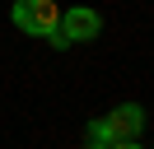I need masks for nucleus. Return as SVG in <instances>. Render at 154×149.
Instances as JSON below:
<instances>
[{"mask_svg": "<svg viewBox=\"0 0 154 149\" xmlns=\"http://www.w3.org/2000/svg\"><path fill=\"white\" fill-rule=\"evenodd\" d=\"M84 144H89V149H112V130H107V121H103V117L84 126Z\"/></svg>", "mask_w": 154, "mask_h": 149, "instance_id": "4", "label": "nucleus"}, {"mask_svg": "<svg viewBox=\"0 0 154 149\" xmlns=\"http://www.w3.org/2000/svg\"><path fill=\"white\" fill-rule=\"evenodd\" d=\"M61 33L70 37V47L75 42H94L98 33H103V14L89 5H66L61 9Z\"/></svg>", "mask_w": 154, "mask_h": 149, "instance_id": "3", "label": "nucleus"}, {"mask_svg": "<svg viewBox=\"0 0 154 149\" xmlns=\"http://www.w3.org/2000/svg\"><path fill=\"white\" fill-rule=\"evenodd\" d=\"M103 121H107V130H112V149H135L145 140V121L149 117H145L140 102H117Z\"/></svg>", "mask_w": 154, "mask_h": 149, "instance_id": "2", "label": "nucleus"}, {"mask_svg": "<svg viewBox=\"0 0 154 149\" xmlns=\"http://www.w3.org/2000/svg\"><path fill=\"white\" fill-rule=\"evenodd\" d=\"M10 23L28 37H51L61 28V5L56 0H14L10 5Z\"/></svg>", "mask_w": 154, "mask_h": 149, "instance_id": "1", "label": "nucleus"}]
</instances>
